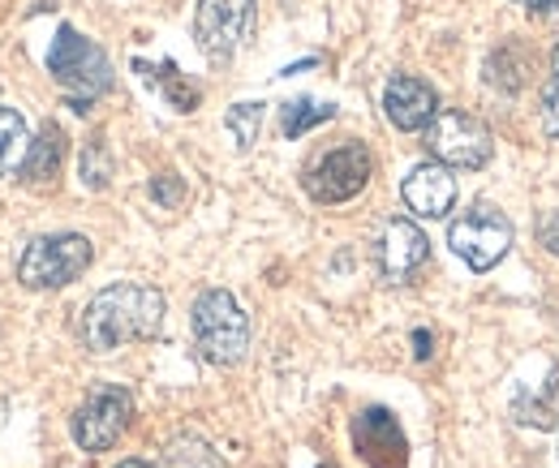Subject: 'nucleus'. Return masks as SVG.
I'll return each instance as SVG.
<instances>
[{
  "label": "nucleus",
  "instance_id": "obj_22",
  "mask_svg": "<svg viewBox=\"0 0 559 468\" xmlns=\"http://www.w3.org/2000/svg\"><path fill=\"white\" fill-rule=\"evenodd\" d=\"M487 82L499 86V91H508V95H516V91L525 86V65H512V48L495 52L487 61Z\"/></svg>",
  "mask_w": 559,
  "mask_h": 468
},
{
  "label": "nucleus",
  "instance_id": "obj_23",
  "mask_svg": "<svg viewBox=\"0 0 559 468\" xmlns=\"http://www.w3.org/2000/svg\"><path fill=\"white\" fill-rule=\"evenodd\" d=\"M543 130L551 137H559V44L551 52V82L543 91Z\"/></svg>",
  "mask_w": 559,
  "mask_h": 468
},
{
  "label": "nucleus",
  "instance_id": "obj_27",
  "mask_svg": "<svg viewBox=\"0 0 559 468\" xmlns=\"http://www.w3.org/2000/svg\"><path fill=\"white\" fill-rule=\"evenodd\" d=\"M414 344H418V357L426 361L430 357V332H414Z\"/></svg>",
  "mask_w": 559,
  "mask_h": 468
},
{
  "label": "nucleus",
  "instance_id": "obj_7",
  "mask_svg": "<svg viewBox=\"0 0 559 468\" xmlns=\"http://www.w3.org/2000/svg\"><path fill=\"white\" fill-rule=\"evenodd\" d=\"M448 245L469 271H490L512 250V224L495 206H469L461 219H452Z\"/></svg>",
  "mask_w": 559,
  "mask_h": 468
},
{
  "label": "nucleus",
  "instance_id": "obj_10",
  "mask_svg": "<svg viewBox=\"0 0 559 468\" xmlns=\"http://www.w3.org/2000/svg\"><path fill=\"white\" fill-rule=\"evenodd\" d=\"M353 447L370 468H405L409 465V443L401 421L388 408H361L353 417Z\"/></svg>",
  "mask_w": 559,
  "mask_h": 468
},
{
  "label": "nucleus",
  "instance_id": "obj_29",
  "mask_svg": "<svg viewBox=\"0 0 559 468\" xmlns=\"http://www.w3.org/2000/svg\"><path fill=\"white\" fill-rule=\"evenodd\" d=\"M323 468H332V465H323Z\"/></svg>",
  "mask_w": 559,
  "mask_h": 468
},
{
  "label": "nucleus",
  "instance_id": "obj_5",
  "mask_svg": "<svg viewBox=\"0 0 559 468\" xmlns=\"http://www.w3.org/2000/svg\"><path fill=\"white\" fill-rule=\"evenodd\" d=\"M254 31V0H199L194 39L211 65H228Z\"/></svg>",
  "mask_w": 559,
  "mask_h": 468
},
{
  "label": "nucleus",
  "instance_id": "obj_18",
  "mask_svg": "<svg viewBox=\"0 0 559 468\" xmlns=\"http://www.w3.org/2000/svg\"><path fill=\"white\" fill-rule=\"evenodd\" d=\"M26 121L17 108H0V177L13 172V164L26 155Z\"/></svg>",
  "mask_w": 559,
  "mask_h": 468
},
{
  "label": "nucleus",
  "instance_id": "obj_24",
  "mask_svg": "<svg viewBox=\"0 0 559 468\" xmlns=\"http://www.w3.org/2000/svg\"><path fill=\"white\" fill-rule=\"evenodd\" d=\"M151 199L159 202L164 211H173V206L186 202V181H181L177 172H159V177L151 181Z\"/></svg>",
  "mask_w": 559,
  "mask_h": 468
},
{
  "label": "nucleus",
  "instance_id": "obj_20",
  "mask_svg": "<svg viewBox=\"0 0 559 468\" xmlns=\"http://www.w3.org/2000/svg\"><path fill=\"white\" fill-rule=\"evenodd\" d=\"M82 185L86 190H108V181H112V155H108V142L104 137H91L86 146H82Z\"/></svg>",
  "mask_w": 559,
  "mask_h": 468
},
{
  "label": "nucleus",
  "instance_id": "obj_28",
  "mask_svg": "<svg viewBox=\"0 0 559 468\" xmlns=\"http://www.w3.org/2000/svg\"><path fill=\"white\" fill-rule=\"evenodd\" d=\"M117 468H155L151 460H126V465H117Z\"/></svg>",
  "mask_w": 559,
  "mask_h": 468
},
{
  "label": "nucleus",
  "instance_id": "obj_4",
  "mask_svg": "<svg viewBox=\"0 0 559 468\" xmlns=\"http://www.w3.org/2000/svg\"><path fill=\"white\" fill-rule=\"evenodd\" d=\"M95 250L82 232H61V237H39L26 245L22 263H17V279L22 288L31 292H52V288H66L73 284L82 271L91 267Z\"/></svg>",
  "mask_w": 559,
  "mask_h": 468
},
{
  "label": "nucleus",
  "instance_id": "obj_2",
  "mask_svg": "<svg viewBox=\"0 0 559 468\" xmlns=\"http://www.w3.org/2000/svg\"><path fill=\"white\" fill-rule=\"evenodd\" d=\"M48 73L66 86L73 112H86L99 95L112 91V65L104 57V48L86 35H78L73 26H61L52 48H48Z\"/></svg>",
  "mask_w": 559,
  "mask_h": 468
},
{
  "label": "nucleus",
  "instance_id": "obj_19",
  "mask_svg": "<svg viewBox=\"0 0 559 468\" xmlns=\"http://www.w3.org/2000/svg\"><path fill=\"white\" fill-rule=\"evenodd\" d=\"M263 117H267V108L263 104H233L228 108V117H224V125H228V134L237 142V151H250L259 134H263Z\"/></svg>",
  "mask_w": 559,
  "mask_h": 468
},
{
  "label": "nucleus",
  "instance_id": "obj_1",
  "mask_svg": "<svg viewBox=\"0 0 559 468\" xmlns=\"http://www.w3.org/2000/svg\"><path fill=\"white\" fill-rule=\"evenodd\" d=\"M164 292L151 284H112L104 292L91 297V305L82 310L78 335L86 344V352H112L121 344L134 339H155L164 332Z\"/></svg>",
  "mask_w": 559,
  "mask_h": 468
},
{
  "label": "nucleus",
  "instance_id": "obj_14",
  "mask_svg": "<svg viewBox=\"0 0 559 468\" xmlns=\"http://www.w3.org/2000/svg\"><path fill=\"white\" fill-rule=\"evenodd\" d=\"M66 151H70L66 130H61L57 121H44V130L35 134V142H31L26 155H22V185H26V190H52L57 177H61Z\"/></svg>",
  "mask_w": 559,
  "mask_h": 468
},
{
  "label": "nucleus",
  "instance_id": "obj_15",
  "mask_svg": "<svg viewBox=\"0 0 559 468\" xmlns=\"http://www.w3.org/2000/svg\"><path fill=\"white\" fill-rule=\"evenodd\" d=\"M512 417L534 430H559V370L543 383V396H521L512 404Z\"/></svg>",
  "mask_w": 559,
  "mask_h": 468
},
{
  "label": "nucleus",
  "instance_id": "obj_9",
  "mask_svg": "<svg viewBox=\"0 0 559 468\" xmlns=\"http://www.w3.org/2000/svg\"><path fill=\"white\" fill-rule=\"evenodd\" d=\"M134 417V396L126 387H95L73 412V439L82 452H108Z\"/></svg>",
  "mask_w": 559,
  "mask_h": 468
},
{
  "label": "nucleus",
  "instance_id": "obj_8",
  "mask_svg": "<svg viewBox=\"0 0 559 468\" xmlns=\"http://www.w3.org/2000/svg\"><path fill=\"white\" fill-rule=\"evenodd\" d=\"M370 172H374L370 151H366L361 142H345V146L328 151V155L306 172V181H301V185H306V194H310L314 202L336 206V202L357 199V194L366 190Z\"/></svg>",
  "mask_w": 559,
  "mask_h": 468
},
{
  "label": "nucleus",
  "instance_id": "obj_26",
  "mask_svg": "<svg viewBox=\"0 0 559 468\" xmlns=\"http://www.w3.org/2000/svg\"><path fill=\"white\" fill-rule=\"evenodd\" d=\"M516 4H525L538 17H559V0H516Z\"/></svg>",
  "mask_w": 559,
  "mask_h": 468
},
{
  "label": "nucleus",
  "instance_id": "obj_11",
  "mask_svg": "<svg viewBox=\"0 0 559 468\" xmlns=\"http://www.w3.org/2000/svg\"><path fill=\"white\" fill-rule=\"evenodd\" d=\"M383 112H388V121L396 130L418 134V130H426L439 117V95H435L430 82H421L414 73H396L388 82V91H383Z\"/></svg>",
  "mask_w": 559,
  "mask_h": 468
},
{
  "label": "nucleus",
  "instance_id": "obj_16",
  "mask_svg": "<svg viewBox=\"0 0 559 468\" xmlns=\"http://www.w3.org/2000/svg\"><path fill=\"white\" fill-rule=\"evenodd\" d=\"M134 69H139L146 82H155V86L168 95V104H173L177 112H194V108H199L203 91H199V86H190V82L177 73V65H173V61H164L159 69H151V65H142V61H134Z\"/></svg>",
  "mask_w": 559,
  "mask_h": 468
},
{
  "label": "nucleus",
  "instance_id": "obj_21",
  "mask_svg": "<svg viewBox=\"0 0 559 468\" xmlns=\"http://www.w3.org/2000/svg\"><path fill=\"white\" fill-rule=\"evenodd\" d=\"M168 465L173 468H224L219 456L211 452L207 443H199V439H177V443L168 447Z\"/></svg>",
  "mask_w": 559,
  "mask_h": 468
},
{
  "label": "nucleus",
  "instance_id": "obj_6",
  "mask_svg": "<svg viewBox=\"0 0 559 468\" xmlns=\"http://www.w3.org/2000/svg\"><path fill=\"white\" fill-rule=\"evenodd\" d=\"M426 151L443 164V168H487L495 155V137L490 130L469 117V112H439L426 125Z\"/></svg>",
  "mask_w": 559,
  "mask_h": 468
},
{
  "label": "nucleus",
  "instance_id": "obj_13",
  "mask_svg": "<svg viewBox=\"0 0 559 468\" xmlns=\"http://www.w3.org/2000/svg\"><path fill=\"white\" fill-rule=\"evenodd\" d=\"M401 199H405V206H409L414 215H421V219H443V215L452 211V202H456V181H452V172H448L439 159H430V164H418V168L405 177Z\"/></svg>",
  "mask_w": 559,
  "mask_h": 468
},
{
  "label": "nucleus",
  "instance_id": "obj_17",
  "mask_svg": "<svg viewBox=\"0 0 559 468\" xmlns=\"http://www.w3.org/2000/svg\"><path fill=\"white\" fill-rule=\"evenodd\" d=\"M332 117H336V108H332V104L293 99V104H284V112H280V130H284V137H301V134H310L314 125L332 121Z\"/></svg>",
  "mask_w": 559,
  "mask_h": 468
},
{
  "label": "nucleus",
  "instance_id": "obj_25",
  "mask_svg": "<svg viewBox=\"0 0 559 468\" xmlns=\"http://www.w3.org/2000/svg\"><path fill=\"white\" fill-rule=\"evenodd\" d=\"M538 241H543V250L559 259V211H547L543 215V224H538Z\"/></svg>",
  "mask_w": 559,
  "mask_h": 468
},
{
  "label": "nucleus",
  "instance_id": "obj_12",
  "mask_svg": "<svg viewBox=\"0 0 559 468\" xmlns=\"http://www.w3.org/2000/svg\"><path fill=\"white\" fill-rule=\"evenodd\" d=\"M430 259V241L414 219H388L383 241H379V267L388 284H405L414 271Z\"/></svg>",
  "mask_w": 559,
  "mask_h": 468
},
{
  "label": "nucleus",
  "instance_id": "obj_3",
  "mask_svg": "<svg viewBox=\"0 0 559 468\" xmlns=\"http://www.w3.org/2000/svg\"><path fill=\"white\" fill-rule=\"evenodd\" d=\"M190 327H194L199 357L211 365H237L250 348V319L241 314V305L228 288L199 292V301L190 310Z\"/></svg>",
  "mask_w": 559,
  "mask_h": 468
}]
</instances>
